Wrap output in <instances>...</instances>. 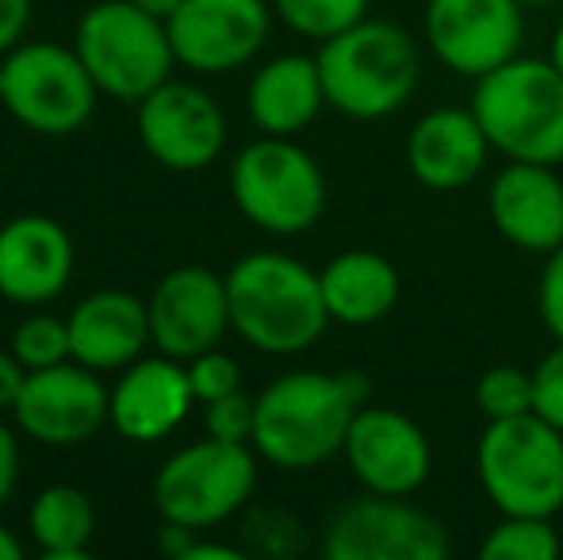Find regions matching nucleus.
I'll use <instances>...</instances> for the list:
<instances>
[{
	"instance_id": "1",
	"label": "nucleus",
	"mask_w": 563,
	"mask_h": 560,
	"mask_svg": "<svg viewBox=\"0 0 563 560\" xmlns=\"http://www.w3.org/2000/svg\"><path fill=\"white\" fill-rule=\"evenodd\" d=\"M368 392L364 373H284L257 396L253 449L276 469H314L345 449V433L368 404Z\"/></svg>"
},
{
	"instance_id": "2",
	"label": "nucleus",
	"mask_w": 563,
	"mask_h": 560,
	"mask_svg": "<svg viewBox=\"0 0 563 560\" xmlns=\"http://www.w3.org/2000/svg\"><path fill=\"white\" fill-rule=\"evenodd\" d=\"M230 327L245 345L273 358L311 350L330 322L319 273L273 250H257L227 273Z\"/></svg>"
},
{
	"instance_id": "3",
	"label": "nucleus",
	"mask_w": 563,
	"mask_h": 560,
	"mask_svg": "<svg viewBox=\"0 0 563 560\" xmlns=\"http://www.w3.org/2000/svg\"><path fill=\"white\" fill-rule=\"evenodd\" d=\"M327 89V105L349 120H384L395 116L418 89V46L399 23L368 20L322 39L314 54Z\"/></svg>"
},
{
	"instance_id": "4",
	"label": "nucleus",
	"mask_w": 563,
	"mask_h": 560,
	"mask_svg": "<svg viewBox=\"0 0 563 560\" xmlns=\"http://www.w3.org/2000/svg\"><path fill=\"white\" fill-rule=\"evenodd\" d=\"M472 112L510 162H563V77L549 58H510L475 81Z\"/></svg>"
},
{
	"instance_id": "5",
	"label": "nucleus",
	"mask_w": 563,
	"mask_h": 560,
	"mask_svg": "<svg viewBox=\"0 0 563 560\" xmlns=\"http://www.w3.org/2000/svg\"><path fill=\"white\" fill-rule=\"evenodd\" d=\"M74 51L81 54L97 89L126 105L146 100L177 66L165 20L142 12L134 0L92 4L77 23Z\"/></svg>"
},
{
	"instance_id": "6",
	"label": "nucleus",
	"mask_w": 563,
	"mask_h": 560,
	"mask_svg": "<svg viewBox=\"0 0 563 560\" xmlns=\"http://www.w3.org/2000/svg\"><path fill=\"white\" fill-rule=\"evenodd\" d=\"M475 469L487 499L503 515L552 518L563 510V430L537 411L487 422Z\"/></svg>"
},
{
	"instance_id": "7",
	"label": "nucleus",
	"mask_w": 563,
	"mask_h": 560,
	"mask_svg": "<svg viewBox=\"0 0 563 560\" xmlns=\"http://www.w3.org/2000/svg\"><path fill=\"white\" fill-rule=\"evenodd\" d=\"M97 81L74 46L15 43L0 62V108L35 135H74L97 112Z\"/></svg>"
},
{
	"instance_id": "8",
	"label": "nucleus",
	"mask_w": 563,
	"mask_h": 560,
	"mask_svg": "<svg viewBox=\"0 0 563 560\" xmlns=\"http://www.w3.org/2000/svg\"><path fill=\"white\" fill-rule=\"evenodd\" d=\"M230 193L253 227L268 234H303L322 219L327 177L319 162L284 135H265L230 165Z\"/></svg>"
},
{
	"instance_id": "9",
	"label": "nucleus",
	"mask_w": 563,
	"mask_h": 560,
	"mask_svg": "<svg viewBox=\"0 0 563 560\" xmlns=\"http://www.w3.org/2000/svg\"><path fill=\"white\" fill-rule=\"evenodd\" d=\"M257 487V461L250 446L219 438H200L177 449L154 476V507L162 523H177L188 530L234 518L250 503Z\"/></svg>"
},
{
	"instance_id": "10",
	"label": "nucleus",
	"mask_w": 563,
	"mask_h": 560,
	"mask_svg": "<svg viewBox=\"0 0 563 560\" xmlns=\"http://www.w3.org/2000/svg\"><path fill=\"white\" fill-rule=\"evenodd\" d=\"M449 530L426 510L402 503V495L353 499L327 523V560H445Z\"/></svg>"
},
{
	"instance_id": "11",
	"label": "nucleus",
	"mask_w": 563,
	"mask_h": 560,
	"mask_svg": "<svg viewBox=\"0 0 563 560\" xmlns=\"http://www.w3.org/2000/svg\"><path fill=\"white\" fill-rule=\"evenodd\" d=\"M112 392L100 384L97 369L77 365L74 358L51 369H31L12 407L23 438L38 446H81L108 422Z\"/></svg>"
},
{
	"instance_id": "12",
	"label": "nucleus",
	"mask_w": 563,
	"mask_h": 560,
	"mask_svg": "<svg viewBox=\"0 0 563 560\" xmlns=\"http://www.w3.org/2000/svg\"><path fill=\"white\" fill-rule=\"evenodd\" d=\"M526 8L518 0H430L426 43L438 62L460 77H475L518 58Z\"/></svg>"
},
{
	"instance_id": "13",
	"label": "nucleus",
	"mask_w": 563,
	"mask_h": 560,
	"mask_svg": "<svg viewBox=\"0 0 563 560\" xmlns=\"http://www.w3.org/2000/svg\"><path fill=\"white\" fill-rule=\"evenodd\" d=\"M139 139L157 165L173 173H196L223 154L227 116L200 85L169 77L146 100H139Z\"/></svg>"
},
{
	"instance_id": "14",
	"label": "nucleus",
	"mask_w": 563,
	"mask_h": 560,
	"mask_svg": "<svg viewBox=\"0 0 563 560\" xmlns=\"http://www.w3.org/2000/svg\"><path fill=\"white\" fill-rule=\"evenodd\" d=\"M165 28L180 66L192 74H230L265 46L273 20L265 0H185Z\"/></svg>"
},
{
	"instance_id": "15",
	"label": "nucleus",
	"mask_w": 563,
	"mask_h": 560,
	"mask_svg": "<svg viewBox=\"0 0 563 560\" xmlns=\"http://www.w3.org/2000/svg\"><path fill=\"white\" fill-rule=\"evenodd\" d=\"M150 338L157 353L177 361H192L216 350L230 330L227 277L203 265H180L154 284L146 299Z\"/></svg>"
},
{
	"instance_id": "16",
	"label": "nucleus",
	"mask_w": 563,
	"mask_h": 560,
	"mask_svg": "<svg viewBox=\"0 0 563 560\" xmlns=\"http://www.w3.org/2000/svg\"><path fill=\"white\" fill-rule=\"evenodd\" d=\"M341 453H345L353 476L368 492L402 495V499L426 484L433 464L430 441H426L422 426L407 419L402 411L368 407V404L353 415V426H349Z\"/></svg>"
},
{
	"instance_id": "17",
	"label": "nucleus",
	"mask_w": 563,
	"mask_h": 560,
	"mask_svg": "<svg viewBox=\"0 0 563 560\" xmlns=\"http://www.w3.org/2000/svg\"><path fill=\"white\" fill-rule=\"evenodd\" d=\"M74 277V239L51 216H15L0 227V296L43 307Z\"/></svg>"
},
{
	"instance_id": "18",
	"label": "nucleus",
	"mask_w": 563,
	"mask_h": 560,
	"mask_svg": "<svg viewBox=\"0 0 563 560\" xmlns=\"http://www.w3.org/2000/svg\"><path fill=\"white\" fill-rule=\"evenodd\" d=\"M196 404L188 365L177 358H139L123 369V376L112 388L108 422L126 441H162L188 419V407Z\"/></svg>"
},
{
	"instance_id": "19",
	"label": "nucleus",
	"mask_w": 563,
	"mask_h": 560,
	"mask_svg": "<svg viewBox=\"0 0 563 560\" xmlns=\"http://www.w3.org/2000/svg\"><path fill=\"white\" fill-rule=\"evenodd\" d=\"M487 211L510 246L529 254H552L563 246V180L552 165L510 162L490 180Z\"/></svg>"
},
{
	"instance_id": "20",
	"label": "nucleus",
	"mask_w": 563,
	"mask_h": 560,
	"mask_svg": "<svg viewBox=\"0 0 563 560\" xmlns=\"http://www.w3.org/2000/svg\"><path fill=\"white\" fill-rule=\"evenodd\" d=\"M69 358L97 373H115L142 358L150 338V307L123 288L89 292L69 311Z\"/></svg>"
},
{
	"instance_id": "21",
	"label": "nucleus",
	"mask_w": 563,
	"mask_h": 560,
	"mask_svg": "<svg viewBox=\"0 0 563 560\" xmlns=\"http://www.w3.org/2000/svg\"><path fill=\"white\" fill-rule=\"evenodd\" d=\"M490 142L472 108H433L410 128L407 165L418 185L452 193L479 177Z\"/></svg>"
},
{
	"instance_id": "22",
	"label": "nucleus",
	"mask_w": 563,
	"mask_h": 560,
	"mask_svg": "<svg viewBox=\"0 0 563 560\" xmlns=\"http://www.w3.org/2000/svg\"><path fill=\"white\" fill-rule=\"evenodd\" d=\"M322 105H327V89H322L319 62L307 54H280L265 62L245 92V108L257 131L284 139L299 135L322 112Z\"/></svg>"
},
{
	"instance_id": "23",
	"label": "nucleus",
	"mask_w": 563,
	"mask_h": 560,
	"mask_svg": "<svg viewBox=\"0 0 563 560\" xmlns=\"http://www.w3.org/2000/svg\"><path fill=\"white\" fill-rule=\"evenodd\" d=\"M322 299H327L330 322L341 327H372L387 319L399 304V273L376 250H345L330 257L319 273Z\"/></svg>"
},
{
	"instance_id": "24",
	"label": "nucleus",
	"mask_w": 563,
	"mask_h": 560,
	"mask_svg": "<svg viewBox=\"0 0 563 560\" xmlns=\"http://www.w3.org/2000/svg\"><path fill=\"white\" fill-rule=\"evenodd\" d=\"M27 530L46 560H81L89 557V541L97 534V510L81 487L54 484L35 495L27 510Z\"/></svg>"
},
{
	"instance_id": "25",
	"label": "nucleus",
	"mask_w": 563,
	"mask_h": 560,
	"mask_svg": "<svg viewBox=\"0 0 563 560\" xmlns=\"http://www.w3.org/2000/svg\"><path fill=\"white\" fill-rule=\"evenodd\" d=\"M560 553V534L552 518L541 515H503V523L483 538V560H552Z\"/></svg>"
},
{
	"instance_id": "26",
	"label": "nucleus",
	"mask_w": 563,
	"mask_h": 560,
	"mask_svg": "<svg viewBox=\"0 0 563 560\" xmlns=\"http://www.w3.org/2000/svg\"><path fill=\"white\" fill-rule=\"evenodd\" d=\"M273 8L307 39H334L368 15V0H273Z\"/></svg>"
},
{
	"instance_id": "27",
	"label": "nucleus",
	"mask_w": 563,
	"mask_h": 560,
	"mask_svg": "<svg viewBox=\"0 0 563 560\" xmlns=\"http://www.w3.org/2000/svg\"><path fill=\"white\" fill-rule=\"evenodd\" d=\"M475 404L487 415V422L529 415L533 411V373H526L518 365L487 369L479 376V384H475Z\"/></svg>"
},
{
	"instance_id": "28",
	"label": "nucleus",
	"mask_w": 563,
	"mask_h": 560,
	"mask_svg": "<svg viewBox=\"0 0 563 560\" xmlns=\"http://www.w3.org/2000/svg\"><path fill=\"white\" fill-rule=\"evenodd\" d=\"M8 350L23 361L27 373L62 365V361H69V322L54 319V315H27L23 322H15Z\"/></svg>"
},
{
	"instance_id": "29",
	"label": "nucleus",
	"mask_w": 563,
	"mask_h": 560,
	"mask_svg": "<svg viewBox=\"0 0 563 560\" xmlns=\"http://www.w3.org/2000/svg\"><path fill=\"white\" fill-rule=\"evenodd\" d=\"M188 365V384H192L196 404H211V399H223L230 392H242V365H238L230 353L216 350L200 353V358L185 361Z\"/></svg>"
},
{
	"instance_id": "30",
	"label": "nucleus",
	"mask_w": 563,
	"mask_h": 560,
	"mask_svg": "<svg viewBox=\"0 0 563 560\" xmlns=\"http://www.w3.org/2000/svg\"><path fill=\"white\" fill-rule=\"evenodd\" d=\"M253 422H257V399H250L245 392H230L223 399L203 404V426L219 441L253 446Z\"/></svg>"
},
{
	"instance_id": "31",
	"label": "nucleus",
	"mask_w": 563,
	"mask_h": 560,
	"mask_svg": "<svg viewBox=\"0 0 563 560\" xmlns=\"http://www.w3.org/2000/svg\"><path fill=\"white\" fill-rule=\"evenodd\" d=\"M533 411L563 430V342L533 369Z\"/></svg>"
},
{
	"instance_id": "32",
	"label": "nucleus",
	"mask_w": 563,
	"mask_h": 560,
	"mask_svg": "<svg viewBox=\"0 0 563 560\" xmlns=\"http://www.w3.org/2000/svg\"><path fill=\"white\" fill-rule=\"evenodd\" d=\"M537 307L549 327V334L563 342V246H556L544 262L541 284H537Z\"/></svg>"
},
{
	"instance_id": "33",
	"label": "nucleus",
	"mask_w": 563,
	"mask_h": 560,
	"mask_svg": "<svg viewBox=\"0 0 563 560\" xmlns=\"http://www.w3.org/2000/svg\"><path fill=\"white\" fill-rule=\"evenodd\" d=\"M15 480H20V438L15 430L0 419V507L12 499Z\"/></svg>"
},
{
	"instance_id": "34",
	"label": "nucleus",
	"mask_w": 563,
	"mask_h": 560,
	"mask_svg": "<svg viewBox=\"0 0 563 560\" xmlns=\"http://www.w3.org/2000/svg\"><path fill=\"white\" fill-rule=\"evenodd\" d=\"M31 20V0H0V54H8L23 39Z\"/></svg>"
},
{
	"instance_id": "35",
	"label": "nucleus",
	"mask_w": 563,
	"mask_h": 560,
	"mask_svg": "<svg viewBox=\"0 0 563 560\" xmlns=\"http://www.w3.org/2000/svg\"><path fill=\"white\" fill-rule=\"evenodd\" d=\"M23 381H27V369H23V361L15 358L12 350H0V415L15 407Z\"/></svg>"
},
{
	"instance_id": "36",
	"label": "nucleus",
	"mask_w": 563,
	"mask_h": 560,
	"mask_svg": "<svg viewBox=\"0 0 563 560\" xmlns=\"http://www.w3.org/2000/svg\"><path fill=\"white\" fill-rule=\"evenodd\" d=\"M180 560H242V549L219 546V541H192Z\"/></svg>"
},
{
	"instance_id": "37",
	"label": "nucleus",
	"mask_w": 563,
	"mask_h": 560,
	"mask_svg": "<svg viewBox=\"0 0 563 560\" xmlns=\"http://www.w3.org/2000/svg\"><path fill=\"white\" fill-rule=\"evenodd\" d=\"M134 4L142 8V12H150V15H157V20H169L173 12H177L185 0H134Z\"/></svg>"
},
{
	"instance_id": "38",
	"label": "nucleus",
	"mask_w": 563,
	"mask_h": 560,
	"mask_svg": "<svg viewBox=\"0 0 563 560\" xmlns=\"http://www.w3.org/2000/svg\"><path fill=\"white\" fill-rule=\"evenodd\" d=\"M23 557V541L0 523V560H20Z\"/></svg>"
},
{
	"instance_id": "39",
	"label": "nucleus",
	"mask_w": 563,
	"mask_h": 560,
	"mask_svg": "<svg viewBox=\"0 0 563 560\" xmlns=\"http://www.w3.org/2000/svg\"><path fill=\"white\" fill-rule=\"evenodd\" d=\"M549 62L560 69V77H563V23L556 28V35H552V46H549Z\"/></svg>"
},
{
	"instance_id": "40",
	"label": "nucleus",
	"mask_w": 563,
	"mask_h": 560,
	"mask_svg": "<svg viewBox=\"0 0 563 560\" xmlns=\"http://www.w3.org/2000/svg\"><path fill=\"white\" fill-rule=\"evenodd\" d=\"M521 8H544V4H556V0H518Z\"/></svg>"
}]
</instances>
